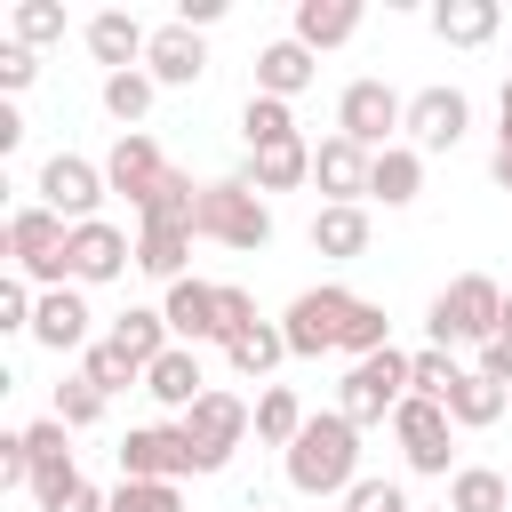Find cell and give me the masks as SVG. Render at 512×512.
<instances>
[{
	"label": "cell",
	"instance_id": "obj_1",
	"mask_svg": "<svg viewBox=\"0 0 512 512\" xmlns=\"http://www.w3.org/2000/svg\"><path fill=\"white\" fill-rule=\"evenodd\" d=\"M280 472H288V488H296L304 504L352 496V480H360V424H344L336 408H328V416H312V424L296 432V448L280 456Z\"/></svg>",
	"mask_w": 512,
	"mask_h": 512
},
{
	"label": "cell",
	"instance_id": "obj_2",
	"mask_svg": "<svg viewBox=\"0 0 512 512\" xmlns=\"http://www.w3.org/2000/svg\"><path fill=\"white\" fill-rule=\"evenodd\" d=\"M192 240H216V248H264L272 240V208H264V192L248 184V176H216V184H200V208H192Z\"/></svg>",
	"mask_w": 512,
	"mask_h": 512
},
{
	"label": "cell",
	"instance_id": "obj_3",
	"mask_svg": "<svg viewBox=\"0 0 512 512\" xmlns=\"http://www.w3.org/2000/svg\"><path fill=\"white\" fill-rule=\"evenodd\" d=\"M424 328H432L440 352H448V344H496V328H504V288H496L488 272H456V280L432 296Z\"/></svg>",
	"mask_w": 512,
	"mask_h": 512
},
{
	"label": "cell",
	"instance_id": "obj_4",
	"mask_svg": "<svg viewBox=\"0 0 512 512\" xmlns=\"http://www.w3.org/2000/svg\"><path fill=\"white\" fill-rule=\"evenodd\" d=\"M408 400V352L400 344H384V352H368V360H352L344 368V384H336V416L344 424H392V408Z\"/></svg>",
	"mask_w": 512,
	"mask_h": 512
},
{
	"label": "cell",
	"instance_id": "obj_5",
	"mask_svg": "<svg viewBox=\"0 0 512 512\" xmlns=\"http://www.w3.org/2000/svg\"><path fill=\"white\" fill-rule=\"evenodd\" d=\"M176 424H184V440H192V472H224V464H232V448L256 432V408H248L240 392L208 384V392H200Z\"/></svg>",
	"mask_w": 512,
	"mask_h": 512
},
{
	"label": "cell",
	"instance_id": "obj_6",
	"mask_svg": "<svg viewBox=\"0 0 512 512\" xmlns=\"http://www.w3.org/2000/svg\"><path fill=\"white\" fill-rule=\"evenodd\" d=\"M64 240H72V224H64L56 208H40V200H24V208L8 216V264H16L32 288H72Z\"/></svg>",
	"mask_w": 512,
	"mask_h": 512
},
{
	"label": "cell",
	"instance_id": "obj_7",
	"mask_svg": "<svg viewBox=\"0 0 512 512\" xmlns=\"http://www.w3.org/2000/svg\"><path fill=\"white\" fill-rule=\"evenodd\" d=\"M352 288H336V280H320V288H304L288 312H280V336H288V360H320V352H344V320H352Z\"/></svg>",
	"mask_w": 512,
	"mask_h": 512
},
{
	"label": "cell",
	"instance_id": "obj_8",
	"mask_svg": "<svg viewBox=\"0 0 512 512\" xmlns=\"http://www.w3.org/2000/svg\"><path fill=\"white\" fill-rule=\"evenodd\" d=\"M400 128H408V96L392 80H352L336 96V136H352L360 152H392Z\"/></svg>",
	"mask_w": 512,
	"mask_h": 512
},
{
	"label": "cell",
	"instance_id": "obj_9",
	"mask_svg": "<svg viewBox=\"0 0 512 512\" xmlns=\"http://www.w3.org/2000/svg\"><path fill=\"white\" fill-rule=\"evenodd\" d=\"M104 192H112L104 184V160H80V152H48L40 160V184H32V200L56 208L64 224H96V200Z\"/></svg>",
	"mask_w": 512,
	"mask_h": 512
},
{
	"label": "cell",
	"instance_id": "obj_10",
	"mask_svg": "<svg viewBox=\"0 0 512 512\" xmlns=\"http://www.w3.org/2000/svg\"><path fill=\"white\" fill-rule=\"evenodd\" d=\"M448 408L440 400H424V392H408L400 408H392V440H400V456H408V472H424V480H448Z\"/></svg>",
	"mask_w": 512,
	"mask_h": 512
},
{
	"label": "cell",
	"instance_id": "obj_11",
	"mask_svg": "<svg viewBox=\"0 0 512 512\" xmlns=\"http://www.w3.org/2000/svg\"><path fill=\"white\" fill-rule=\"evenodd\" d=\"M464 128H472V96H464V88H416L400 144H416V152H456Z\"/></svg>",
	"mask_w": 512,
	"mask_h": 512
},
{
	"label": "cell",
	"instance_id": "obj_12",
	"mask_svg": "<svg viewBox=\"0 0 512 512\" xmlns=\"http://www.w3.org/2000/svg\"><path fill=\"white\" fill-rule=\"evenodd\" d=\"M136 264V240L120 232V224H72V240H64V272H72V288H104V280H120Z\"/></svg>",
	"mask_w": 512,
	"mask_h": 512
},
{
	"label": "cell",
	"instance_id": "obj_13",
	"mask_svg": "<svg viewBox=\"0 0 512 512\" xmlns=\"http://www.w3.org/2000/svg\"><path fill=\"white\" fill-rule=\"evenodd\" d=\"M184 472H192L184 424H136L120 440V480H184Z\"/></svg>",
	"mask_w": 512,
	"mask_h": 512
},
{
	"label": "cell",
	"instance_id": "obj_14",
	"mask_svg": "<svg viewBox=\"0 0 512 512\" xmlns=\"http://www.w3.org/2000/svg\"><path fill=\"white\" fill-rule=\"evenodd\" d=\"M160 176H168V160H160V144H152L144 128H128V136L104 152V184H112L128 208H144V200L160 192Z\"/></svg>",
	"mask_w": 512,
	"mask_h": 512
},
{
	"label": "cell",
	"instance_id": "obj_15",
	"mask_svg": "<svg viewBox=\"0 0 512 512\" xmlns=\"http://www.w3.org/2000/svg\"><path fill=\"white\" fill-rule=\"evenodd\" d=\"M368 168H376V152H360L352 136H320V144H312V184H320L336 208H360V200H368Z\"/></svg>",
	"mask_w": 512,
	"mask_h": 512
},
{
	"label": "cell",
	"instance_id": "obj_16",
	"mask_svg": "<svg viewBox=\"0 0 512 512\" xmlns=\"http://www.w3.org/2000/svg\"><path fill=\"white\" fill-rule=\"evenodd\" d=\"M160 312H168V336L176 344H224V312H216V280H176L168 296H160Z\"/></svg>",
	"mask_w": 512,
	"mask_h": 512
},
{
	"label": "cell",
	"instance_id": "obj_17",
	"mask_svg": "<svg viewBox=\"0 0 512 512\" xmlns=\"http://www.w3.org/2000/svg\"><path fill=\"white\" fill-rule=\"evenodd\" d=\"M144 72H152L160 88H200V80H208V40L184 32V24H160L152 48H144Z\"/></svg>",
	"mask_w": 512,
	"mask_h": 512
},
{
	"label": "cell",
	"instance_id": "obj_18",
	"mask_svg": "<svg viewBox=\"0 0 512 512\" xmlns=\"http://www.w3.org/2000/svg\"><path fill=\"white\" fill-rule=\"evenodd\" d=\"M88 296L80 288H40V312H32V344L40 352H88Z\"/></svg>",
	"mask_w": 512,
	"mask_h": 512
},
{
	"label": "cell",
	"instance_id": "obj_19",
	"mask_svg": "<svg viewBox=\"0 0 512 512\" xmlns=\"http://www.w3.org/2000/svg\"><path fill=\"white\" fill-rule=\"evenodd\" d=\"M80 40H88V56H96L104 72H136V64H144V48H152V32H144L128 8H96Z\"/></svg>",
	"mask_w": 512,
	"mask_h": 512
},
{
	"label": "cell",
	"instance_id": "obj_20",
	"mask_svg": "<svg viewBox=\"0 0 512 512\" xmlns=\"http://www.w3.org/2000/svg\"><path fill=\"white\" fill-rule=\"evenodd\" d=\"M320 80V56L288 32V40H272V48H256V96H280V104H296L304 88Z\"/></svg>",
	"mask_w": 512,
	"mask_h": 512
},
{
	"label": "cell",
	"instance_id": "obj_21",
	"mask_svg": "<svg viewBox=\"0 0 512 512\" xmlns=\"http://www.w3.org/2000/svg\"><path fill=\"white\" fill-rule=\"evenodd\" d=\"M144 392H152L168 416H184V408L208 392V376H200V352H192V344H168V352L144 368Z\"/></svg>",
	"mask_w": 512,
	"mask_h": 512
},
{
	"label": "cell",
	"instance_id": "obj_22",
	"mask_svg": "<svg viewBox=\"0 0 512 512\" xmlns=\"http://www.w3.org/2000/svg\"><path fill=\"white\" fill-rule=\"evenodd\" d=\"M24 448H32V496H40V504H48L64 480H80V472H72V424L40 416V424H24Z\"/></svg>",
	"mask_w": 512,
	"mask_h": 512
},
{
	"label": "cell",
	"instance_id": "obj_23",
	"mask_svg": "<svg viewBox=\"0 0 512 512\" xmlns=\"http://www.w3.org/2000/svg\"><path fill=\"white\" fill-rule=\"evenodd\" d=\"M184 256H192V224H136V272L144 280H160V288L192 280Z\"/></svg>",
	"mask_w": 512,
	"mask_h": 512
},
{
	"label": "cell",
	"instance_id": "obj_24",
	"mask_svg": "<svg viewBox=\"0 0 512 512\" xmlns=\"http://www.w3.org/2000/svg\"><path fill=\"white\" fill-rule=\"evenodd\" d=\"M440 408H448V424H456V432H488V424H496V416L512 408V392H504L496 376H480V368H464V376H456V392H448Z\"/></svg>",
	"mask_w": 512,
	"mask_h": 512
},
{
	"label": "cell",
	"instance_id": "obj_25",
	"mask_svg": "<svg viewBox=\"0 0 512 512\" xmlns=\"http://www.w3.org/2000/svg\"><path fill=\"white\" fill-rule=\"evenodd\" d=\"M496 24H504L496 0H432V32H440L448 48H488Z\"/></svg>",
	"mask_w": 512,
	"mask_h": 512
},
{
	"label": "cell",
	"instance_id": "obj_26",
	"mask_svg": "<svg viewBox=\"0 0 512 512\" xmlns=\"http://www.w3.org/2000/svg\"><path fill=\"white\" fill-rule=\"evenodd\" d=\"M360 32V0H296V40L320 56V48H344Z\"/></svg>",
	"mask_w": 512,
	"mask_h": 512
},
{
	"label": "cell",
	"instance_id": "obj_27",
	"mask_svg": "<svg viewBox=\"0 0 512 512\" xmlns=\"http://www.w3.org/2000/svg\"><path fill=\"white\" fill-rule=\"evenodd\" d=\"M424 192V152L416 144H392V152H376V168H368V200H384V208H408Z\"/></svg>",
	"mask_w": 512,
	"mask_h": 512
},
{
	"label": "cell",
	"instance_id": "obj_28",
	"mask_svg": "<svg viewBox=\"0 0 512 512\" xmlns=\"http://www.w3.org/2000/svg\"><path fill=\"white\" fill-rule=\"evenodd\" d=\"M256 192H296V184H312V144L296 136V144H272V152H248V168H240Z\"/></svg>",
	"mask_w": 512,
	"mask_h": 512
},
{
	"label": "cell",
	"instance_id": "obj_29",
	"mask_svg": "<svg viewBox=\"0 0 512 512\" xmlns=\"http://www.w3.org/2000/svg\"><path fill=\"white\" fill-rule=\"evenodd\" d=\"M312 248L320 256H368V208H336V200H320L312 208Z\"/></svg>",
	"mask_w": 512,
	"mask_h": 512
},
{
	"label": "cell",
	"instance_id": "obj_30",
	"mask_svg": "<svg viewBox=\"0 0 512 512\" xmlns=\"http://www.w3.org/2000/svg\"><path fill=\"white\" fill-rule=\"evenodd\" d=\"M112 344H120L136 368H152V360H160L176 336H168V312H160V304H128V312L112 320Z\"/></svg>",
	"mask_w": 512,
	"mask_h": 512
},
{
	"label": "cell",
	"instance_id": "obj_31",
	"mask_svg": "<svg viewBox=\"0 0 512 512\" xmlns=\"http://www.w3.org/2000/svg\"><path fill=\"white\" fill-rule=\"evenodd\" d=\"M224 360H232V376H248V384H264L280 360H288V336H280V320H256V328H240L232 344H224Z\"/></svg>",
	"mask_w": 512,
	"mask_h": 512
},
{
	"label": "cell",
	"instance_id": "obj_32",
	"mask_svg": "<svg viewBox=\"0 0 512 512\" xmlns=\"http://www.w3.org/2000/svg\"><path fill=\"white\" fill-rule=\"evenodd\" d=\"M448 512H512V480L496 464H456L448 472Z\"/></svg>",
	"mask_w": 512,
	"mask_h": 512
},
{
	"label": "cell",
	"instance_id": "obj_33",
	"mask_svg": "<svg viewBox=\"0 0 512 512\" xmlns=\"http://www.w3.org/2000/svg\"><path fill=\"white\" fill-rule=\"evenodd\" d=\"M304 424H312V416H304V400H296L288 384H264V392H256V440H264V448H296Z\"/></svg>",
	"mask_w": 512,
	"mask_h": 512
},
{
	"label": "cell",
	"instance_id": "obj_34",
	"mask_svg": "<svg viewBox=\"0 0 512 512\" xmlns=\"http://www.w3.org/2000/svg\"><path fill=\"white\" fill-rule=\"evenodd\" d=\"M152 96H160V80H152L144 64H136V72H104V112L120 120V136H128V128H144Z\"/></svg>",
	"mask_w": 512,
	"mask_h": 512
},
{
	"label": "cell",
	"instance_id": "obj_35",
	"mask_svg": "<svg viewBox=\"0 0 512 512\" xmlns=\"http://www.w3.org/2000/svg\"><path fill=\"white\" fill-rule=\"evenodd\" d=\"M240 136H248V152L296 144V112H288L280 96H256V88H248V104H240Z\"/></svg>",
	"mask_w": 512,
	"mask_h": 512
},
{
	"label": "cell",
	"instance_id": "obj_36",
	"mask_svg": "<svg viewBox=\"0 0 512 512\" xmlns=\"http://www.w3.org/2000/svg\"><path fill=\"white\" fill-rule=\"evenodd\" d=\"M192 208H200V184H192L184 168H168V176H160V192L136 208V224H192Z\"/></svg>",
	"mask_w": 512,
	"mask_h": 512
},
{
	"label": "cell",
	"instance_id": "obj_37",
	"mask_svg": "<svg viewBox=\"0 0 512 512\" xmlns=\"http://www.w3.org/2000/svg\"><path fill=\"white\" fill-rule=\"evenodd\" d=\"M80 376H88V384H96V392H104V400H112V392H128V384H144V368H136V360H128V352H120V344H112V336H104V344H88V352H80Z\"/></svg>",
	"mask_w": 512,
	"mask_h": 512
},
{
	"label": "cell",
	"instance_id": "obj_38",
	"mask_svg": "<svg viewBox=\"0 0 512 512\" xmlns=\"http://www.w3.org/2000/svg\"><path fill=\"white\" fill-rule=\"evenodd\" d=\"M104 408H112V400H104V392H96L88 376H64V384H56V408H48V416H56V424H72V432H88V424H104Z\"/></svg>",
	"mask_w": 512,
	"mask_h": 512
},
{
	"label": "cell",
	"instance_id": "obj_39",
	"mask_svg": "<svg viewBox=\"0 0 512 512\" xmlns=\"http://www.w3.org/2000/svg\"><path fill=\"white\" fill-rule=\"evenodd\" d=\"M8 32H16V40H24L32 56H40L48 40H64V8H56V0H16V16H8Z\"/></svg>",
	"mask_w": 512,
	"mask_h": 512
},
{
	"label": "cell",
	"instance_id": "obj_40",
	"mask_svg": "<svg viewBox=\"0 0 512 512\" xmlns=\"http://www.w3.org/2000/svg\"><path fill=\"white\" fill-rule=\"evenodd\" d=\"M384 344H392V320H384V304H376V296H360V304H352V320H344V352H352V360H368V352H384Z\"/></svg>",
	"mask_w": 512,
	"mask_h": 512
},
{
	"label": "cell",
	"instance_id": "obj_41",
	"mask_svg": "<svg viewBox=\"0 0 512 512\" xmlns=\"http://www.w3.org/2000/svg\"><path fill=\"white\" fill-rule=\"evenodd\" d=\"M456 376H464V368H456V360H448L440 344L408 352V392H424V400H448V392H456Z\"/></svg>",
	"mask_w": 512,
	"mask_h": 512
},
{
	"label": "cell",
	"instance_id": "obj_42",
	"mask_svg": "<svg viewBox=\"0 0 512 512\" xmlns=\"http://www.w3.org/2000/svg\"><path fill=\"white\" fill-rule=\"evenodd\" d=\"M112 512H184V488L176 480H120Z\"/></svg>",
	"mask_w": 512,
	"mask_h": 512
},
{
	"label": "cell",
	"instance_id": "obj_43",
	"mask_svg": "<svg viewBox=\"0 0 512 512\" xmlns=\"http://www.w3.org/2000/svg\"><path fill=\"white\" fill-rule=\"evenodd\" d=\"M32 312H40L32 280H24V272H8V280H0V336H32Z\"/></svg>",
	"mask_w": 512,
	"mask_h": 512
},
{
	"label": "cell",
	"instance_id": "obj_44",
	"mask_svg": "<svg viewBox=\"0 0 512 512\" xmlns=\"http://www.w3.org/2000/svg\"><path fill=\"white\" fill-rule=\"evenodd\" d=\"M344 512H416V504H408V488H400V480L360 472V480H352V496H344Z\"/></svg>",
	"mask_w": 512,
	"mask_h": 512
},
{
	"label": "cell",
	"instance_id": "obj_45",
	"mask_svg": "<svg viewBox=\"0 0 512 512\" xmlns=\"http://www.w3.org/2000/svg\"><path fill=\"white\" fill-rule=\"evenodd\" d=\"M216 312H224V344H232L240 328H256V296L232 288V280H216Z\"/></svg>",
	"mask_w": 512,
	"mask_h": 512
},
{
	"label": "cell",
	"instance_id": "obj_46",
	"mask_svg": "<svg viewBox=\"0 0 512 512\" xmlns=\"http://www.w3.org/2000/svg\"><path fill=\"white\" fill-rule=\"evenodd\" d=\"M40 512H112V496H104L96 480H64V488H56Z\"/></svg>",
	"mask_w": 512,
	"mask_h": 512
},
{
	"label": "cell",
	"instance_id": "obj_47",
	"mask_svg": "<svg viewBox=\"0 0 512 512\" xmlns=\"http://www.w3.org/2000/svg\"><path fill=\"white\" fill-rule=\"evenodd\" d=\"M32 72H40V56H32L24 40H8V48H0V88H8V96H24V88H32Z\"/></svg>",
	"mask_w": 512,
	"mask_h": 512
},
{
	"label": "cell",
	"instance_id": "obj_48",
	"mask_svg": "<svg viewBox=\"0 0 512 512\" xmlns=\"http://www.w3.org/2000/svg\"><path fill=\"white\" fill-rule=\"evenodd\" d=\"M0 488H32V448H24V432H0Z\"/></svg>",
	"mask_w": 512,
	"mask_h": 512
},
{
	"label": "cell",
	"instance_id": "obj_49",
	"mask_svg": "<svg viewBox=\"0 0 512 512\" xmlns=\"http://www.w3.org/2000/svg\"><path fill=\"white\" fill-rule=\"evenodd\" d=\"M216 16H224V0H176V24H184V32H208Z\"/></svg>",
	"mask_w": 512,
	"mask_h": 512
},
{
	"label": "cell",
	"instance_id": "obj_50",
	"mask_svg": "<svg viewBox=\"0 0 512 512\" xmlns=\"http://www.w3.org/2000/svg\"><path fill=\"white\" fill-rule=\"evenodd\" d=\"M16 144H24V112H16V104H0V160H8Z\"/></svg>",
	"mask_w": 512,
	"mask_h": 512
},
{
	"label": "cell",
	"instance_id": "obj_51",
	"mask_svg": "<svg viewBox=\"0 0 512 512\" xmlns=\"http://www.w3.org/2000/svg\"><path fill=\"white\" fill-rule=\"evenodd\" d=\"M488 176H496V184L512 192V144H496V152H488Z\"/></svg>",
	"mask_w": 512,
	"mask_h": 512
},
{
	"label": "cell",
	"instance_id": "obj_52",
	"mask_svg": "<svg viewBox=\"0 0 512 512\" xmlns=\"http://www.w3.org/2000/svg\"><path fill=\"white\" fill-rule=\"evenodd\" d=\"M496 120H504V128H496V144H512V80H504V96H496Z\"/></svg>",
	"mask_w": 512,
	"mask_h": 512
},
{
	"label": "cell",
	"instance_id": "obj_53",
	"mask_svg": "<svg viewBox=\"0 0 512 512\" xmlns=\"http://www.w3.org/2000/svg\"><path fill=\"white\" fill-rule=\"evenodd\" d=\"M496 344H512V296H504V328H496Z\"/></svg>",
	"mask_w": 512,
	"mask_h": 512
},
{
	"label": "cell",
	"instance_id": "obj_54",
	"mask_svg": "<svg viewBox=\"0 0 512 512\" xmlns=\"http://www.w3.org/2000/svg\"><path fill=\"white\" fill-rule=\"evenodd\" d=\"M432 512H448V504H432Z\"/></svg>",
	"mask_w": 512,
	"mask_h": 512
},
{
	"label": "cell",
	"instance_id": "obj_55",
	"mask_svg": "<svg viewBox=\"0 0 512 512\" xmlns=\"http://www.w3.org/2000/svg\"><path fill=\"white\" fill-rule=\"evenodd\" d=\"M312 512H328V504H312Z\"/></svg>",
	"mask_w": 512,
	"mask_h": 512
},
{
	"label": "cell",
	"instance_id": "obj_56",
	"mask_svg": "<svg viewBox=\"0 0 512 512\" xmlns=\"http://www.w3.org/2000/svg\"><path fill=\"white\" fill-rule=\"evenodd\" d=\"M248 512H256V504H248Z\"/></svg>",
	"mask_w": 512,
	"mask_h": 512
}]
</instances>
